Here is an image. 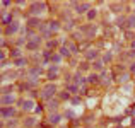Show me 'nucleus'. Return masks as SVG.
I'll use <instances>...</instances> for the list:
<instances>
[{
	"mask_svg": "<svg viewBox=\"0 0 135 128\" xmlns=\"http://www.w3.org/2000/svg\"><path fill=\"white\" fill-rule=\"evenodd\" d=\"M56 85L53 84V82H50V84H46L45 87H43V90H41V97L45 99V101H51L53 99V96L56 94Z\"/></svg>",
	"mask_w": 135,
	"mask_h": 128,
	"instance_id": "f257e3e1",
	"label": "nucleus"
},
{
	"mask_svg": "<svg viewBox=\"0 0 135 128\" xmlns=\"http://www.w3.org/2000/svg\"><path fill=\"white\" fill-rule=\"evenodd\" d=\"M45 9H46V4H45V2H33L29 10H31V14H33V15H38V14L45 12Z\"/></svg>",
	"mask_w": 135,
	"mask_h": 128,
	"instance_id": "f03ea898",
	"label": "nucleus"
},
{
	"mask_svg": "<svg viewBox=\"0 0 135 128\" xmlns=\"http://www.w3.org/2000/svg\"><path fill=\"white\" fill-rule=\"evenodd\" d=\"M15 115V109L12 108V106H9V108H0V116L2 118H12Z\"/></svg>",
	"mask_w": 135,
	"mask_h": 128,
	"instance_id": "7ed1b4c3",
	"label": "nucleus"
},
{
	"mask_svg": "<svg viewBox=\"0 0 135 128\" xmlns=\"http://www.w3.org/2000/svg\"><path fill=\"white\" fill-rule=\"evenodd\" d=\"M15 97L12 94H2L0 96V106H7V104H14Z\"/></svg>",
	"mask_w": 135,
	"mask_h": 128,
	"instance_id": "20e7f679",
	"label": "nucleus"
},
{
	"mask_svg": "<svg viewBox=\"0 0 135 128\" xmlns=\"http://www.w3.org/2000/svg\"><path fill=\"white\" fill-rule=\"evenodd\" d=\"M41 74H43V68L41 67H34V68H29L27 70L29 79H38V75H41Z\"/></svg>",
	"mask_w": 135,
	"mask_h": 128,
	"instance_id": "39448f33",
	"label": "nucleus"
},
{
	"mask_svg": "<svg viewBox=\"0 0 135 128\" xmlns=\"http://www.w3.org/2000/svg\"><path fill=\"white\" fill-rule=\"evenodd\" d=\"M17 31H19V22H17V21L10 22V24L5 27V34H7V36H10V34H14V32H17Z\"/></svg>",
	"mask_w": 135,
	"mask_h": 128,
	"instance_id": "423d86ee",
	"label": "nucleus"
},
{
	"mask_svg": "<svg viewBox=\"0 0 135 128\" xmlns=\"http://www.w3.org/2000/svg\"><path fill=\"white\" fill-rule=\"evenodd\" d=\"M58 70H60V67H58V65H51V67L48 68V79L55 80V79H56V75H58Z\"/></svg>",
	"mask_w": 135,
	"mask_h": 128,
	"instance_id": "0eeeda50",
	"label": "nucleus"
},
{
	"mask_svg": "<svg viewBox=\"0 0 135 128\" xmlns=\"http://www.w3.org/2000/svg\"><path fill=\"white\" fill-rule=\"evenodd\" d=\"M87 10H91V4H89V2L77 4V14H86Z\"/></svg>",
	"mask_w": 135,
	"mask_h": 128,
	"instance_id": "6e6552de",
	"label": "nucleus"
},
{
	"mask_svg": "<svg viewBox=\"0 0 135 128\" xmlns=\"http://www.w3.org/2000/svg\"><path fill=\"white\" fill-rule=\"evenodd\" d=\"M43 22L40 21V17H29L27 19V27H40Z\"/></svg>",
	"mask_w": 135,
	"mask_h": 128,
	"instance_id": "1a4fd4ad",
	"label": "nucleus"
},
{
	"mask_svg": "<svg viewBox=\"0 0 135 128\" xmlns=\"http://www.w3.org/2000/svg\"><path fill=\"white\" fill-rule=\"evenodd\" d=\"M22 109L24 111H33L34 109V101L33 99H24L22 101Z\"/></svg>",
	"mask_w": 135,
	"mask_h": 128,
	"instance_id": "9d476101",
	"label": "nucleus"
},
{
	"mask_svg": "<svg viewBox=\"0 0 135 128\" xmlns=\"http://www.w3.org/2000/svg\"><path fill=\"white\" fill-rule=\"evenodd\" d=\"M0 15H2V17H0V22H2L4 26H9L10 22H14L12 21V14L9 12V14H0Z\"/></svg>",
	"mask_w": 135,
	"mask_h": 128,
	"instance_id": "9b49d317",
	"label": "nucleus"
},
{
	"mask_svg": "<svg viewBox=\"0 0 135 128\" xmlns=\"http://www.w3.org/2000/svg\"><path fill=\"white\" fill-rule=\"evenodd\" d=\"M98 55H99V51H98V50H87V51H86V58H87V60H92V62H96Z\"/></svg>",
	"mask_w": 135,
	"mask_h": 128,
	"instance_id": "f8f14e48",
	"label": "nucleus"
},
{
	"mask_svg": "<svg viewBox=\"0 0 135 128\" xmlns=\"http://www.w3.org/2000/svg\"><path fill=\"white\" fill-rule=\"evenodd\" d=\"M81 31H84V32L87 34V38H91V36L96 34V27H94V26H82Z\"/></svg>",
	"mask_w": 135,
	"mask_h": 128,
	"instance_id": "ddd939ff",
	"label": "nucleus"
},
{
	"mask_svg": "<svg viewBox=\"0 0 135 128\" xmlns=\"http://www.w3.org/2000/svg\"><path fill=\"white\" fill-rule=\"evenodd\" d=\"M74 82H75L77 87H79V85H84V84L87 82V79H84L81 74H75V75H74Z\"/></svg>",
	"mask_w": 135,
	"mask_h": 128,
	"instance_id": "4468645a",
	"label": "nucleus"
},
{
	"mask_svg": "<svg viewBox=\"0 0 135 128\" xmlns=\"http://www.w3.org/2000/svg\"><path fill=\"white\" fill-rule=\"evenodd\" d=\"M62 58H63V57H62L60 53H51V57H50V62H51V63H55V65H58V63L62 62Z\"/></svg>",
	"mask_w": 135,
	"mask_h": 128,
	"instance_id": "2eb2a0df",
	"label": "nucleus"
},
{
	"mask_svg": "<svg viewBox=\"0 0 135 128\" xmlns=\"http://www.w3.org/2000/svg\"><path fill=\"white\" fill-rule=\"evenodd\" d=\"M62 26H60V22L58 21H51V22H48V29L51 31V32H56Z\"/></svg>",
	"mask_w": 135,
	"mask_h": 128,
	"instance_id": "dca6fc26",
	"label": "nucleus"
},
{
	"mask_svg": "<svg viewBox=\"0 0 135 128\" xmlns=\"http://www.w3.org/2000/svg\"><path fill=\"white\" fill-rule=\"evenodd\" d=\"M60 120H62V116H60L58 113H51V116H50V120H48V121H50L51 125H58V123H60Z\"/></svg>",
	"mask_w": 135,
	"mask_h": 128,
	"instance_id": "f3484780",
	"label": "nucleus"
},
{
	"mask_svg": "<svg viewBox=\"0 0 135 128\" xmlns=\"http://www.w3.org/2000/svg\"><path fill=\"white\" fill-rule=\"evenodd\" d=\"M40 48V43H36V41H27L26 43V50L27 51H34V50H38Z\"/></svg>",
	"mask_w": 135,
	"mask_h": 128,
	"instance_id": "a211bd4d",
	"label": "nucleus"
},
{
	"mask_svg": "<svg viewBox=\"0 0 135 128\" xmlns=\"http://www.w3.org/2000/svg\"><path fill=\"white\" fill-rule=\"evenodd\" d=\"M65 90H67V92H70V94H77L81 89L77 87L75 84H67V89H65Z\"/></svg>",
	"mask_w": 135,
	"mask_h": 128,
	"instance_id": "6ab92c4d",
	"label": "nucleus"
},
{
	"mask_svg": "<svg viewBox=\"0 0 135 128\" xmlns=\"http://www.w3.org/2000/svg\"><path fill=\"white\" fill-rule=\"evenodd\" d=\"M48 109H50V111H56V109H58V99L48 101Z\"/></svg>",
	"mask_w": 135,
	"mask_h": 128,
	"instance_id": "aec40b11",
	"label": "nucleus"
},
{
	"mask_svg": "<svg viewBox=\"0 0 135 128\" xmlns=\"http://www.w3.org/2000/svg\"><path fill=\"white\" fill-rule=\"evenodd\" d=\"M65 46L70 50V53H77V51H79V48H77V45L75 43H72V41H67L65 43Z\"/></svg>",
	"mask_w": 135,
	"mask_h": 128,
	"instance_id": "412c9836",
	"label": "nucleus"
},
{
	"mask_svg": "<svg viewBox=\"0 0 135 128\" xmlns=\"http://www.w3.org/2000/svg\"><path fill=\"white\" fill-rule=\"evenodd\" d=\"M92 68H94V70H103V68H104V62H101V60L92 62Z\"/></svg>",
	"mask_w": 135,
	"mask_h": 128,
	"instance_id": "4be33fe9",
	"label": "nucleus"
},
{
	"mask_svg": "<svg viewBox=\"0 0 135 128\" xmlns=\"http://www.w3.org/2000/svg\"><path fill=\"white\" fill-rule=\"evenodd\" d=\"M87 82H89V84H98V82H99V75H98V74H91V75L87 77Z\"/></svg>",
	"mask_w": 135,
	"mask_h": 128,
	"instance_id": "5701e85b",
	"label": "nucleus"
},
{
	"mask_svg": "<svg viewBox=\"0 0 135 128\" xmlns=\"http://www.w3.org/2000/svg\"><path fill=\"white\" fill-rule=\"evenodd\" d=\"M14 65H15V67H26V65H27V60L21 57V58H17V60H14Z\"/></svg>",
	"mask_w": 135,
	"mask_h": 128,
	"instance_id": "b1692460",
	"label": "nucleus"
},
{
	"mask_svg": "<svg viewBox=\"0 0 135 128\" xmlns=\"http://www.w3.org/2000/svg\"><path fill=\"white\" fill-rule=\"evenodd\" d=\"M21 55H22V53H21V50H19V48L10 50V58H15V60H17V58H21Z\"/></svg>",
	"mask_w": 135,
	"mask_h": 128,
	"instance_id": "393cba45",
	"label": "nucleus"
},
{
	"mask_svg": "<svg viewBox=\"0 0 135 128\" xmlns=\"http://www.w3.org/2000/svg\"><path fill=\"white\" fill-rule=\"evenodd\" d=\"M34 125H36V120H34V118H26V120H24V126L33 128Z\"/></svg>",
	"mask_w": 135,
	"mask_h": 128,
	"instance_id": "a878e982",
	"label": "nucleus"
},
{
	"mask_svg": "<svg viewBox=\"0 0 135 128\" xmlns=\"http://www.w3.org/2000/svg\"><path fill=\"white\" fill-rule=\"evenodd\" d=\"M60 55H62V57H67V58H68V57H70V50L63 45V46L60 48Z\"/></svg>",
	"mask_w": 135,
	"mask_h": 128,
	"instance_id": "bb28decb",
	"label": "nucleus"
},
{
	"mask_svg": "<svg viewBox=\"0 0 135 128\" xmlns=\"http://www.w3.org/2000/svg\"><path fill=\"white\" fill-rule=\"evenodd\" d=\"M60 99H62V101H68V99H70V92H67V90L60 92Z\"/></svg>",
	"mask_w": 135,
	"mask_h": 128,
	"instance_id": "cd10ccee",
	"label": "nucleus"
},
{
	"mask_svg": "<svg viewBox=\"0 0 135 128\" xmlns=\"http://www.w3.org/2000/svg\"><path fill=\"white\" fill-rule=\"evenodd\" d=\"M128 77H130L128 74H123V75H120V77H118V82H120V84H125V82L128 80Z\"/></svg>",
	"mask_w": 135,
	"mask_h": 128,
	"instance_id": "c85d7f7f",
	"label": "nucleus"
},
{
	"mask_svg": "<svg viewBox=\"0 0 135 128\" xmlns=\"http://www.w3.org/2000/svg\"><path fill=\"white\" fill-rule=\"evenodd\" d=\"M128 24H127V27H133L135 26V17L132 15V17H128V21H127Z\"/></svg>",
	"mask_w": 135,
	"mask_h": 128,
	"instance_id": "c756f323",
	"label": "nucleus"
},
{
	"mask_svg": "<svg viewBox=\"0 0 135 128\" xmlns=\"http://www.w3.org/2000/svg\"><path fill=\"white\" fill-rule=\"evenodd\" d=\"M81 70H82V72H84V70H89V63H87V62L81 63V67H79V72H81Z\"/></svg>",
	"mask_w": 135,
	"mask_h": 128,
	"instance_id": "7c9ffc66",
	"label": "nucleus"
},
{
	"mask_svg": "<svg viewBox=\"0 0 135 128\" xmlns=\"http://www.w3.org/2000/svg\"><path fill=\"white\" fill-rule=\"evenodd\" d=\"M111 60H113V55L111 53H106L104 57H103V62H111Z\"/></svg>",
	"mask_w": 135,
	"mask_h": 128,
	"instance_id": "2f4dec72",
	"label": "nucleus"
},
{
	"mask_svg": "<svg viewBox=\"0 0 135 128\" xmlns=\"http://www.w3.org/2000/svg\"><path fill=\"white\" fill-rule=\"evenodd\" d=\"M94 17H96V10H94V9H91V10L87 12V19H94Z\"/></svg>",
	"mask_w": 135,
	"mask_h": 128,
	"instance_id": "473e14b6",
	"label": "nucleus"
},
{
	"mask_svg": "<svg viewBox=\"0 0 135 128\" xmlns=\"http://www.w3.org/2000/svg\"><path fill=\"white\" fill-rule=\"evenodd\" d=\"M65 116H67V118H72V120L75 118V115H74V111H67V113H65Z\"/></svg>",
	"mask_w": 135,
	"mask_h": 128,
	"instance_id": "72a5a7b5",
	"label": "nucleus"
},
{
	"mask_svg": "<svg viewBox=\"0 0 135 128\" xmlns=\"http://www.w3.org/2000/svg\"><path fill=\"white\" fill-rule=\"evenodd\" d=\"M130 74H132V75H135V62L130 65Z\"/></svg>",
	"mask_w": 135,
	"mask_h": 128,
	"instance_id": "f704fd0d",
	"label": "nucleus"
},
{
	"mask_svg": "<svg viewBox=\"0 0 135 128\" xmlns=\"http://www.w3.org/2000/svg\"><path fill=\"white\" fill-rule=\"evenodd\" d=\"M55 46H56V41H51V39H50V41H48V48H55Z\"/></svg>",
	"mask_w": 135,
	"mask_h": 128,
	"instance_id": "c9c22d12",
	"label": "nucleus"
},
{
	"mask_svg": "<svg viewBox=\"0 0 135 128\" xmlns=\"http://www.w3.org/2000/svg\"><path fill=\"white\" fill-rule=\"evenodd\" d=\"M15 125H17V121H14V120H10V121L7 123V126H9V128H12V126H15Z\"/></svg>",
	"mask_w": 135,
	"mask_h": 128,
	"instance_id": "e433bc0d",
	"label": "nucleus"
},
{
	"mask_svg": "<svg viewBox=\"0 0 135 128\" xmlns=\"http://www.w3.org/2000/svg\"><path fill=\"white\" fill-rule=\"evenodd\" d=\"M34 111H36V113H41V111H43V106L40 104V106H38V108H34Z\"/></svg>",
	"mask_w": 135,
	"mask_h": 128,
	"instance_id": "4c0bfd02",
	"label": "nucleus"
},
{
	"mask_svg": "<svg viewBox=\"0 0 135 128\" xmlns=\"http://www.w3.org/2000/svg\"><path fill=\"white\" fill-rule=\"evenodd\" d=\"M72 102H74V104H79L81 99H79V97H72Z\"/></svg>",
	"mask_w": 135,
	"mask_h": 128,
	"instance_id": "58836bf2",
	"label": "nucleus"
},
{
	"mask_svg": "<svg viewBox=\"0 0 135 128\" xmlns=\"http://www.w3.org/2000/svg\"><path fill=\"white\" fill-rule=\"evenodd\" d=\"M4 58H5V53H4L2 50H0V62H4Z\"/></svg>",
	"mask_w": 135,
	"mask_h": 128,
	"instance_id": "ea45409f",
	"label": "nucleus"
},
{
	"mask_svg": "<svg viewBox=\"0 0 135 128\" xmlns=\"http://www.w3.org/2000/svg\"><path fill=\"white\" fill-rule=\"evenodd\" d=\"M4 45H5V41H4V38H0V48H2Z\"/></svg>",
	"mask_w": 135,
	"mask_h": 128,
	"instance_id": "a19ab883",
	"label": "nucleus"
},
{
	"mask_svg": "<svg viewBox=\"0 0 135 128\" xmlns=\"http://www.w3.org/2000/svg\"><path fill=\"white\" fill-rule=\"evenodd\" d=\"M132 126H133V128H135V116H133V118H132Z\"/></svg>",
	"mask_w": 135,
	"mask_h": 128,
	"instance_id": "79ce46f5",
	"label": "nucleus"
},
{
	"mask_svg": "<svg viewBox=\"0 0 135 128\" xmlns=\"http://www.w3.org/2000/svg\"><path fill=\"white\" fill-rule=\"evenodd\" d=\"M132 48H133V50H135V39H133V41H132Z\"/></svg>",
	"mask_w": 135,
	"mask_h": 128,
	"instance_id": "37998d69",
	"label": "nucleus"
},
{
	"mask_svg": "<svg viewBox=\"0 0 135 128\" xmlns=\"http://www.w3.org/2000/svg\"><path fill=\"white\" fill-rule=\"evenodd\" d=\"M115 128H123V126H122V125H118V126H115Z\"/></svg>",
	"mask_w": 135,
	"mask_h": 128,
	"instance_id": "c03bdc74",
	"label": "nucleus"
},
{
	"mask_svg": "<svg viewBox=\"0 0 135 128\" xmlns=\"http://www.w3.org/2000/svg\"><path fill=\"white\" fill-rule=\"evenodd\" d=\"M0 128H2V121H0Z\"/></svg>",
	"mask_w": 135,
	"mask_h": 128,
	"instance_id": "a18cd8bd",
	"label": "nucleus"
},
{
	"mask_svg": "<svg viewBox=\"0 0 135 128\" xmlns=\"http://www.w3.org/2000/svg\"><path fill=\"white\" fill-rule=\"evenodd\" d=\"M0 80H2V77H0Z\"/></svg>",
	"mask_w": 135,
	"mask_h": 128,
	"instance_id": "49530a36",
	"label": "nucleus"
},
{
	"mask_svg": "<svg viewBox=\"0 0 135 128\" xmlns=\"http://www.w3.org/2000/svg\"><path fill=\"white\" fill-rule=\"evenodd\" d=\"M0 32H2V31H0Z\"/></svg>",
	"mask_w": 135,
	"mask_h": 128,
	"instance_id": "de8ad7c7",
	"label": "nucleus"
}]
</instances>
